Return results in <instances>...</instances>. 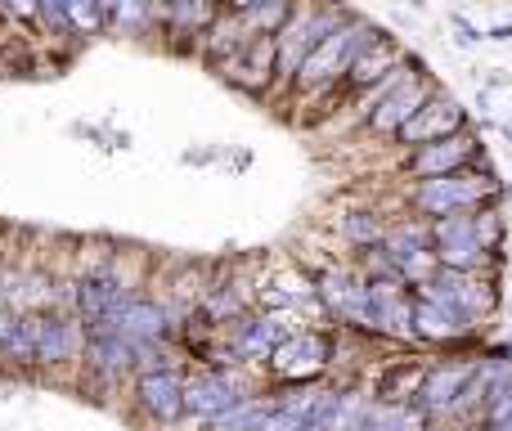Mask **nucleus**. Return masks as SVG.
Segmentation results:
<instances>
[{"instance_id":"obj_1","label":"nucleus","mask_w":512,"mask_h":431,"mask_svg":"<svg viewBox=\"0 0 512 431\" xmlns=\"http://www.w3.org/2000/svg\"><path fill=\"white\" fill-rule=\"evenodd\" d=\"M382 36V27L373 23V18H364V14H351L342 27H333V32L324 36V41L315 45V50L301 59V68H297V77H292V95H301V99H310L315 104V117L324 113V104H328V95L337 90V81L351 72V63L360 59V50L369 41H378Z\"/></svg>"},{"instance_id":"obj_2","label":"nucleus","mask_w":512,"mask_h":431,"mask_svg":"<svg viewBox=\"0 0 512 431\" xmlns=\"http://www.w3.org/2000/svg\"><path fill=\"white\" fill-rule=\"evenodd\" d=\"M504 194H508V185L499 180V171L481 158L463 171H450V176L414 180V185L405 189V203L423 220H436L450 212H477V207H486V203H504Z\"/></svg>"},{"instance_id":"obj_3","label":"nucleus","mask_w":512,"mask_h":431,"mask_svg":"<svg viewBox=\"0 0 512 431\" xmlns=\"http://www.w3.org/2000/svg\"><path fill=\"white\" fill-rule=\"evenodd\" d=\"M346 18H351V9H346L342 0H301L297 14H292L288 23L279 27V36H274V50H279V86L283 90L292 86L301 59H306L333 27H342Z\"/></svg>"},{"instance_id":"obj_4","label":"nucleus","mask_w":512,"mask_h":431,"mask_svg":"<svg viewBox=\"0 0 512 431\" xmlns=\"http://www.w3.org/2000/svg\"><path fill=\"white\" fill-rule=\"evenodd\" d=\"M333 360H337V333L306 324L274 346L270 360H265V373L279 382H315V378H324Z\"/></svg>"},{"instance_id":"obj_5","label":"nucleus","mask_w":512,"mask_h":431,"mask_svg":"<svg viewBox=\"0 0 512 431\" xmlns=\"http://www.w3.org/2000/svg\"><path fill=\"white\" fill-rule=\"evenodd\" d=\"M418 292H432V297L450 301L477 328L486 319H495V310H499V279L486 270H450V265H441L427 283H418Z\"/></svg>"},{"instance_id":"obj_6","label":"nucleus","mask_w":512,"mask_h":431,"mask_svg":"<svg viewBox=\"0 0 512 431\" xmlns=\"http://www.w3.org/2000/svg\"><path fill=\"white\" fill-rule=\"evenodd\" d=\"M481 158H486V149H481V135L472 131V126H463V131L445 135V140L405 149V153H400V176L414 185V180H432V176L463 171V167H472V162H481Z\"/></svg>"},{"instance_id":"obj_7","label":"nucleus","mask_w":512,"mask_h":431,"mask_svg":"<svg viewBox=\"0 0 512 431\" xmlns=\"http://www.w3.org/2000/svg\"><path fill=\"white\" fill-rule=\"evenodd\" d=\"M427 225H432V247H436V261H441V265H450V270H486V274H499L504 256H495L477 238V229H472V212L436 216V220H427Z\"/></svg>"},{"instance_id":"obj_8","label":"nucleus","mask_w":512,"mask_h":431,"mask_svg":"<svg viewBox=\"0 0 512 431\" xmlns=\"http://www.w3.org/2000/svg\"><path fill=\"white\" fill-rule=\"evenodd\" d=\"M243 369H248V364H212V369L185 373V418L207 423L212 414L230 409L234 400L252 396V382Z\"/></svg>"},{"instance_id":"obj_9","label":"nucleus","mask_w":512,"mask_h":431,"mask_svg":"<svg viewBox=\"0 0 512 431\" xmlns=\"http://www.w3.org/2000/svg\"><path fill=\"white\" fill-rule=\"evenodd\" d=\"M441 90V81L432 77V72L423 68V59L414 63V72H409L405 81H400L396 90H391L382 104H373V113L360 122V131L364 135H373V140H396V131L409 122V117L418 113V108L427 104V99Z\"/></svg>"},{"instance_id":"obj_10","label":"nucleus","mask_w":512,"mask_h":431,"mask_svg":"<svg viewBox=\"0 0 512 431\" xmlns=\"http://www.w3.org/2000/svg\"><path fill=\"white\" fill-rule=\"evenodd\" d=\"M216 72H221L234 90H243V95L265 99L279 86V50H274V36H248L230 59L216 63Z\"/></svg>"},{"instance_id":"obj_11","label":"nucleus","mask_w":512,"mask_h":431,"mask_svg":"<svg viewBox=\"0 0 512 431\" xmlns=\"http://www.w3.org/2000/svg\"><path fill=\"white\" fill-rule=\"evenodd\" d=\"M131 400L149 423L176 427L185 418V373L180 369H149L131 378Z\"/></svg>"},{"instance_id":"obj_12","label":"nucleus","mask_w":512,"mask_h":431,"mask_svg":"<svg viewBox=\"0 0 512 431\" xmlns=\"http://www.w3.org/2000/svg\"><path fill=\"white\" fill-rule=\"evenodd\" d=\"M405 59H409V50H405V45H400V41H391V36L382 32L378 41H369V45H364V50H360V59L351 63V72H346V77L337 81V90H333V95H328V104H324V113H319V117H328L337 104H351V99L360 95V90H369L373 81H382L391 68H396V63H405Z\"/></svg>"},{"instance_id":"obj_13","label":"nucleus","mask_w":512,"mask_h":431,"mask_svg":"<svg viewBox=\"0 0 512 431\" xmlns=\"http://www.w3.org/2000/svg\"><path fill=\"white\" fill-rule=\"evenodd\" d=\"M86 351V324L72 310H41L36 319V364L41 369H63V364H81Z\"/></svg>"},{"instance_id":"obj_14","label":"nucleus","mask_w":512,"mask_h":431,"mask_svg":"<svg viewBox=\"0 0 512 431\" xmlns=\"http://www.w3.org/2000/svg\"><path fill=\"white\" fill-rule=\"evenodd\" d=\"M463 126H472L468 122V108H463L450 90H436V95L427 99V104L396 131V144H400V149H418V144L445 140V135L463 131Z\"/></svg>"},{"instance_id":"obj_15","label":"nucleus","mask_w":512,"mask_h":431,"mask_svg":"<svg viewBox=\"0 0 512 431\" xmlns=\"http://www.w3.org/2000/svg\"><path fill=\"white\" fill-rule=\"evenodd\" d=\"M373 337L418 342L414 328V288L405 279H373Z\"/></svg>"},{"instance_id":"obj_16","label":"nucleus","mask_w":512,"mask_h":431,"mask_svg":"<svg viewBox=\"0 0 512 431\" xmlns=\"http://www.w3.org/2000/svg\"><path fill=\"white\" fill-rule=\"evenodd\" d=\"M414 328H418V342L427 346H459L468 337H477V324L463 310H454L450 301L418 288H414Z\"/></svg>"},{"instance_id":"obj_17","label":"nucleus","mask_w":512,"mask_h":431,"mask_svg":"<svg viewBox=\"0 0 512 431\" xmlns=\"http://www.w3.org/2000/svg\"><path fill=\"white\" fill-rule=\"evenodd\" d=\"M113 324H117V333L131 337V342H171V333H176V310L158 297L131 292V297L113 310Z\"/></svg>"},{"instance_id":"obj_18","label":"nucleus","mask_w":512,"mask_h":431,"mask_svg":"<svg viewBox=\"0 0 512 431\" xmlns=\"http://www.w3.org/2000/svg\"><path fill=\"white\" fill-rule=\"evenodd\" d=\"M472 369H477V360H445V364H432L414 405L423 409L427 418H445V414H450V409L463 400V391H468Z\"/></svg>"},{"instance_id":"obj_19","label":"nucleus","mask_w":512,"mask_h":431,"mask_svg":"<svg viewBox=\"0 0 512 431\" xmlns=\"http://www.w3.org/2000/svg\"><path fill=\"white\" fill-rule=\"evenodd\" d=\"M77 283V315L81 319H113V310L131 297V288L122 283V274L99 265V270H86Z\"/></svg>"},{"instance_id":"obj_20","label":"nucleus","mask_w":512,"mask_h":431,"mask_svg":"<svg viewBox=\"0 0 512 431\" xmlns=\"http://www.w3.org/2000/svg\"><path fill=\"white\" fill-rule=\"evenodd\" d=\"M432 369V360H396L373 378V400H387V405H414L423 378Z\"/></svg>"},{"instance_id":"obj_21","label":"nucleus","mask_w":512,"mask_h":431,"mask_svg":"<svg viewBox=\"0 0 512 431\" xmlns=\"http://www.w3.org/2000/svg\"><path fill=\"white\" fill-rule=\"evenodd\" d=\"M270 409H274V400L261 396V391H252V396L234 400L230 409L212 414L207 423H198V427H203V431H261V423H265V414H270Z\"/></svg>"},{"instance_id":"obj_22","label":"nucleus","mask_w":512,"mask_h":431,"mask_svg":"<svg viewBox=\"0 0 512 431\" xmlns=\"http://www.w3.org/2000/svg\"><path fill=\"white\" fill-rule=\"evenodd\" d=\"M382 252H387L396 265L414 261L418 252H432V225H427L423 216L400 220V225H387V234H382Z\"/></svg>"},{"instance_id":"obj_23","label":"nucleus","mask_w":512,"mask_h":431,"mask_svg":"<svg viewBox=\"0 0 512 431\" xmlns=\"http://www.w3.org/2000/svg\"><path fill=\"white\" fill-rule=\"evenodd\" d=\"M432 418L418 405H387V400H369L364 414V431H427Z\"/></svg>"},{"instance_id":"obj_24","label":"nucleus","mask_w":512,"mask_h":431,"mask_svg":"<svg viewBox=\"0 0 512 431\" xmlns=\"http://www.w3.org/2000/svg\"><path fill=\"white\" fill-rule=\"evenodd\" d=\"M351 279H355L351 265H324V270H315L319 306H324V315H333L337 324H342L346 301H351Z\"/></svg>"},{"instance_id":"obj_25","label":"nucleus","mask_w":512,"mask_h":431,"mask_svg":"<svg viewBox=\"0 0 512 431\" xmlns=\"http://www.w3.org/2000/svg\"><path fill=\"white\" fill-rule=\"evenodd\" d=\"M301 0H256L252 9H239L252 36H279V27L297 14Z\"/></svg>"},{"instance_id":"obj_26","label":"nucleus","mask_w":512,"mask_h":431,"mask_svg":"<svg viewBox=\"0 0 512 431\" xmlns=\"http://www.w3.org/2000/svg\"><path fill=\"white\" fill-rule=\"evenodd\" d=\"M382 234H387V220L378 212H346L342 216V238L351 247H378Z\"/></svg>"},{"instance_id":"obj_27","label":"nucleus","mask_w":512,"mask_h":431,"mask_svg":"<svg viewBox=\"0 0 512 431\" xmlns=\"http://www.w3.org/2000/svg\"><path fill=\"white\" fill-rule=\"evenodd\" d=\"M472 229H477V238L490 247L495 256H504V243H508V220L499 212V203H486L472 212Z\"/></svg>"},{"instance_id":"obj_28","label":"nucleus","mask_w":512,"mask_h":431,"mask_svg":"<svg viewBox=\"0 0 512 431\" xmlns=\"http://www.w3.org/2000/svg\"><path fill=\"white\" fill-rule=\"evenodd\" d=\"M360 270L369 274V279H400V265L382 252V243L378 247H360Z\"/></svg>"},{"instance_id":"obj_29","label":"nucleus","mask_w":512,"mask_h":431,"mask_svg":"<svg viewBox=\"0 0 512 431\" xmlns=\"http://www.w3.org/2000/svg\"><path fill=\"white\" fill-rule=\"evenodd\" d=\"M450 27L459 32L454 41H459L463 50H468V45H477V41H486V27H477L468 14H459V9H450Z\"/></svg>"},{"instance_id":"obj_30","label":"nucleus","mask_w":512,"mask_h":431,"mask_svg":"<svg viewBox=\"0 0 512 431\" xmlns=\"http://www.w3.org/2000/svg\"><path fill=\"white\" fill-rule=\"evenodd\" d=\"M5 9L23 23H41V0H5Z\"/></svg>"},{"instance_id":"obj_31","label":"nucleus","mask_w":512,"mask_h":431,"mask_svg":"<svg viewBox=\"0 0 512 431\" xmlns=\"http://www.w3.org/2000/svg\"><path fill=\"white\" fill-rule=\"evenodd\" d=\"M486 41H512V23H495L486 32Z\"/></svg>"},{"instance_id":"obj_32","label":"nucleus","mask_w":512,"mask_h":431,"mask_svg":"<svg viewBox=\"0 0 512 431\" xmlns=\"http://www.w3.org/2000/svg\"><path fill=\"white\" fill-rule=\"evenodd\" d=\"M405 9H414V14H427V0H400Z\"/></svg>"},{"instance_id":"obj_33","label":"nucleus","mask_w":512,"mask_h":431,"mask_svg":"<svg viewBox=\"0 0 512 431\" xmlns=\"http://www.w3.org/2000/svg\"><path fill=\"white\" fill-rule=\"evenodd\" d=\"M221 5H225V9H252L256 0H221Z\"/></svg>"},{"instance_id":"obj_34","label":"nucleus","mask_w":512,"mask_h":431,"mask_svg":"<svg viewBox=\"0 0 512 431\" xmlns=\"http://www.w3.org/2000/svg\"><path fill=\"white\" fill-rule=\"evenodd\" d=\"M481 431H512V423L508 427H481Z\"/></svg>"}]
</instances>
